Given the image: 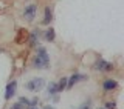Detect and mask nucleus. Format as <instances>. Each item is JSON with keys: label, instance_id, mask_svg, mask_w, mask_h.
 <instances>
[{"label": "nucleus", "instance_id": "f3484780", "mask_svg": "<svg viewBox=\"0 0 124 109\" xmlns=\"http://www.w3.org/2000/svg\"><path fill=\"white\" fill-rule=\"evenodd\" d=\"M104 109H116V104L112 103V102H107L106 104H104Z\"/></svg>", "mask_w": 124, "mask_h": 109}, {"label": "nucleus", "instance_id": "39448f33", "mask_svg": "<svg viewBox=\"0 0 124 109\" xmlns=\"http://www.w3.org/2000/svg\"><path fill=\"white\" fill-rule=\"evenodd\" d=\"M36 57H39L44 63H46L50 66V55H48V52H46V49L44 48V46H37V49H36Z\"/></svg>", "mask_w": 124, "mask_h": 109}, {"label": "nucleus", "instance_id": "6ab92c4d", "mask_svg": "<svg viewBox=\"0 0 124 109\" xmlns=\"http://www.w3.org/2000/svg\"><path fill=\"white\" fill-rule=\"evenodd\" d=\"M53 102H54V103L59 102V97H57V94H54V95H53Z\"/></svg>", "mask_w": 124, "mask_h": 109}, {"label": "nucleus", "instance_id": "0eeeda50", "mask_svg": "<svg viewBox=\"0 0 124 109\" xmlns=\"http://www.w3.org/2000/svg\"><path fill=\"white\" fill-rule=\"evenodd\" d=\"M102 88H104V91H113V89H116L118 88V81L116 80H112V79H108V80H106L102 83Z\"/></svg>", "mask_w": 124, "mask_h": 109}, {"label": "nucleus", "instance_id": "dca6fc26", "mask_svg": "<svg viewBox=\"0 0 124 109\" xmlns=\"http://www.w3.org/2000/svg\"><path fill=\"white\" fill-rule=\"evenodd\" d=\"M37 103H39V98H31V102H28V108L37 106Z\"/></svg>", "mask_w": 124, "mask_h": 109}, {"label": "nucleus", "instance_id": "1a4fd4ad", "mask_svg": "<svg viewBox=\"0 0 124 109\" xmlns=\"http://www.w3.org/2000/svg\"><path fill=\"white\" fill-rule=\"evenodd\" d=\"M44 38L46 42H54V38H56V32H54V29L51 28V26L44 32Z\"/></svg>", "mask_w": 124, "mask_h": 109}, {"label": "nucleus", "instance_id": "f8f14e48", "mask_svg": "<svg viewBox=\"0 0 124 109\" xmlns=\"http://www.w3.org/2000/svg\"><path fill=\"white\" fill-rule=\"evenodd\" d=\"M56 86H57V92H62L65 88H67V79H61L59 80V83H56Z\"/></svg>", "mask_w": 124, "mask_h": 109}, {"label": "nucleus", "instance_id": "6e6552de", "mask_svg": "<svg viewBox=\"0 0 124 109\" xmlns=\"http://www.w3.org/2000/svg\"><path fill=\"white\" fill-rule=\"evenodd\" d=\"M51 20H53V11H51L50 6H46L45 11H44V20H42V23H44V25H50Z\"/></svg>", "mask_w": 124, "mask_h": 109}, {"label": "nucleus", "instance_id": "20e7f679", "mask_svg": "<svg viewBox=\"0 0 124 109\" xmlns=\"http://www.w3.org/2000/svg\"><path fill=\"white\" fill-rule=\"evenodd\" d=\"M93 68H95L96 71H104V72H107V71H112V69H113V65H112L110 61H106V60H102V58H99V60L95 63V66H93Z\"/></svg>", "mask_w": 124, "mask_h": 109}, {"label": "nucleus", "instance_id": "9d476101", "mask_svg": "<svg viewBox=\"0 0 124 109\" xmlns=\"http://www.w3.org/2000/svg\"><path fill=\"white\" fill-rule=\"evenodd\" d=\"M37 37H39V31H33V32L28 36V38H30V45H31V46H36V43H37Z\"/></svg>", "mask_w": 124, "mask_h": 109}, {"label": "nucleus", "instance_id": "4468645a", "mask_svg": "<svg viewBox=\"0 0 124 109\" xmlns=\"http://www.w3.org/2000/svg\"><path fill=\"white\" fill-rule=\"evenodd\" d=\"M78 109H92V100H87V102H84Z\"/></svg>", "mask_w": 124, "mask_h": 109}, {"label": "nucleus", "instance_id": "f03ea898", "mask_svg": "<svg viewBox=\"0 0 124 109\" xmlns=\"http://www.w3.org/2000/svg\"><path fill=\"white\" fill-rule=\"evenodd\" d=\"M36 14H37V5H28L25 6V9H23V18H25V22H33L34 18H36Z\"/></svg>", "mask_w": 124, "mask_h": 109}, {"label": "nucleus", "instance_id": "a211bd4d", "mask_svg": "<svg viewBox=\"0 0 124 109\" xmlns=\"http://www.w3.org/2000/svg\"><path fill=\"white\" fill-rule=\"evenodd\" d=\"M9 109H25V106H23V104H20V103L17 102V103H14V104H13V106H11Z\"/></svg>", "mask_w": 124, "mask_h": 109}, {"label": "nucleus", "instance_id": "f257e3e1", "mask_svg": "<svg viewBox=\"0 0 124 109\" xmlns=\"http://www.w3.org/2000/svg\"><path fill=\"white\" fill-rule=\"evenodd\" d=\"M45 86V80L42 79V77H36V79H31L28 83H26V89H28V91H40L42 88Z\"/></svg>", "mask_w": 124, "mask_h": 109}, {"label": "nucleus", "instance_id": "412c9836", "mask_svg": "<svg viewBox=\"0 0 124 109\" xmlns=\"http://www.w3.org/2000/svg\"><path fill=\"white\" fill-rule=\"evenodd\" d=\"M28 109H37V108H36V106H34V108H28Z\"/></svg>", "mask_w": 124, "mask_h": 109}, {"label": "nucleus", "instance_id": "ddd939ff", "mask_svg": "<svg viewBox=\"0 0 124 109\" xmlns=\"http://www.w3.org/2000/svg\"><path fill=\"white\" fill-rule=\"evenodd\" d=\"M48 94H50V95L57 94V86H56V83H50V86H48Z\"/></svg>", "mask_w": 124, "mask_h": 109}, {"label": "nucleus", "instance_id": "2eb2a0df", "mask_svg": "<svg viewBox=\"0 0 124 109\" xmlns=\"http://www.w3.org/2000/svg\"><path fill=\"white\" fill-rule=\"evenodd\" d=\"M28 102H30V100L28 98H26V97H20V98H19V103H20V104H23V106H28Z\"/></svg>", "mask_w": 124, "mask_h": 109}, {"label": "nucleus", "instance_id": "7ed1b4c3", "mask_svg": "<svg viewBox=\"0 0 124 109\" xmlns=\"http://www.w3.org/2000/svg\"><path fill=\"white\" fill-rule=\"evenodd\" d=\"M16 89H17V81L16 80L9 81V83L6 85V88H5V100L13 98V97L16 95Z\"/></svg>", "mask_w": 124, "mask_h": 109}, {"label": "nucleus", "instance_id": "9b49d317", "mask_svg": "<svg viewBox=\"0 0 124 109\" xmlns=\"http://www.w3.org/2000/svg\"><path fill=\"white\" fill-rule=\"evenodd\" d=\"M34 68H37V69H46V68H48V65L44 63L39 57H36V58H34Z\"/></svg>", "mask_w": 124, "mask_h": 109}, {"label": "nucleus", "instance_id": "aec40b11", "mask_svg": "<svg viewBox=\"0 0 124 109\" xmlns=\"http://www.w3.org/2000/svg\"><path fill=\"white\" fill-rule=\"evenodd\" d=\"M44 109H54V108H53V106H50V104H46V106H45Z\"/></svg>", "mask_w": 124, "mask_h": 109}, {"label": "nucleus", "instance_id": "423d86ee", "mask_svg": "<svg viewBox=\"0 0 124 109\" xmlns=\"http://www.w3.org/2000/svg\"><path fill=\"white\" fill-rule=\"evenodd\" d=\"M81 80H87V75H84V74H73L70 79H67V88H73Z\"/></svg>", "mask_w": 124, "mask_h": 109}]
</instances>
